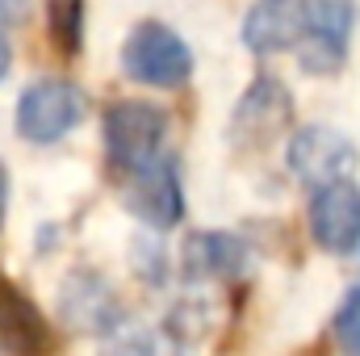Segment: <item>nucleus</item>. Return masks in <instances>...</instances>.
Masks as SVG:
<instances>
[{
  "instance_id": "f257e3e1",
  "label": "nucleus",
  "mask_w": 360,
  "mask_h": 356,
  "mask_svg": "<svg viewBox=\"0 0 360 356\" xmlns=\"http://www.w3.org/2000/svg\"><path fill=\"white\" fill-rule=\"evenodd\" d=\"M105 155L109 164L130 177L147 164H155L164 155V143H168V113L151 101H113L105 109Z\"/></svg>"
},
{
  "instance_id": "f03ea898",
  "label": "nucleus",
  "mask_w": 360,
  "mask_h": 356,
  "mask_svg": "<svg viewBox=\"0 0 360 356\" xmlns=\"http://www.w3.org/2000/svg\"><path fill=\"white\" fill-rule=\"evenodd\" d=\"M122 72L147 89H184L193 80V46L164 21H139L122 42Z\"/></svg>"
},
{
  "instance_id": "7ed1b4c3",
  "label": "nucleus",
  "mask_w": 360,
  "mask_h": 356,
  "mask_svg": "<svg viewBox=\"0 0 360 356\" xmlns=\"http://www.w3.org/2000/svg\"><path fill=\"white\" fill-rule=\"evenodd\" d=\"M293 117H297V105H293V92L285 89L276 76H256L248 92L239 96L235 113H231V126H226V139L235 151L252 155V151H264L272 147L281 134L293 130Z\"/></svg>"
},
{
  "instance_id": "20e7f679",
  "label": "nucleus",
  "mask_w": 360,
  "mask_h": 356,
  "mask_svg": "<svg viewBox=\"0 0 360 356\" xmlns=\"http://www.w3.org/2000/svg\"><path fill=\"white\" fill-rule=\"evenodd\" d=\"M84 117V96L72 80H34L30 89L17 96V134L25 143H59L68 139Z\"/></svg>"
},
{
  "instance_id": "39448f33",
  "label": "nucleus",
  "mask_w": 360,
  "mask_h": 356,
  "mask_svg": "<svg viewBox=\"0 0 360 356\" xmlns=\"http://www.w3.org/2000/svg\"><path fill=\"white\" fill-rule=\"evenodd\" d=\"M285 164H289V172H293L297 184L323 189L331 180L352 177L360 155H356V143L344 130H335V126H297L289 134Z\"/></svg>"
},
{
  "instance_id": "423d86ee",
  "label": "nucleus",
  "mask_w": 360,
  "mask_h": 356,
  "mask_svg": "<svg viewBox=\"0 0 360 356\" xmlns=\"http://www.w3.org/2000/svg\"><path fill=\"white\" fill-rule=\"evenodd\" d=\"M122 205L147 231H172V227H180L184 222V189H180L176 160L164 151L155 164L130 172L126 189H122Z\"/></svg>"
},
{
  "instance_id": "0eeeda50",
  "label": "nucleus",
  "mask_w": 360,
  "mask_h": 356,
  "mask_svg": "<svg viewBox=\"0 0 360 356\" xmlns=\"http://www.w3.org/2000/svg\"><path fill=\"white\" fill-rule=\"evenodd\" d=\"M310 239L327 256H356L360 252V184L352 177L331 180L323 189H310Z\"/></svg>"
},
{
  "instance_id": "6e6552de",
  "label": "nucleus",
  "mask_w": 360,
  "mask_h": 356,
  "mask_svg": "<svg viewBox=\"0 0 360 356\" xmlns=\"http://www.w3.org/2000/svg\"><path fill=\"white\" fill-rule=\"evenodd\" d=\"M306 8H310V30L302 38V68L310 76H335L348 63L356 0H306Z\"/></svg>"
},
{
  "instance_id": "1a4fd4ad",
  "label": "nucleus",
  "mask_w": 360,
  "mask_h": 356,
  "mask_svg": "<svg viewBox=\"0 0 360 356\" xmlns=\"http://www.w3.org/2000/svg\"><path fill=\"white\" fill-rule=\"evenodd\" d=\"M252 265V248L231 231H193L180 248V272L188 285L239 281Z\"/></svg>"
},
{
  "instance_id": "9d476101",
  "label": "nucleus",
  "mask_w": 360,
  "mask_h": 356,
  "mask_svg": "<svg viewBox=\"0 0 360 356\" xmlns=\"http://www.w3.org/2000/svg\"><path fill=\"white\" fill-rule=\"evenodd\" d=\"M306 30H310L306 0H256L243 17V46L252 55L297 51Z\"/></svg>"
},
{
  "instance_id": "9b49d317",
  "label": "nucleus",
  "mask_w": 360,
  "mask_h": 356,
  "mask_svg": "<svg viewBox=\"0 0 360 356\" xmlns=\"http://www.w3.org/2000/svg\"><path fill=\"white\" fill-rule=\"evenodd\" d=\"M63 314L76 323V327H89V331H113L122 327V306L113 298V289L92 276V272H76L63 289Z\"/></svg>"
},
{
  "instance_id": "f8f14e48",
  "label": "nucleus",
  "mask_w": 360,
  "mask_h": 356,
  "mask_svg": "<svg viewBox=\"0 0 360 356\" xmlns=\"http://www.w3.org/2000/svg\"><path fill=\"white\" fill-rule=\"evenodd\" d=\"M46 344V323L34 310V302L8 281L0 276V348L8 352H38Z\"/></svg>"
},
{
  "instance_id": "ddd939ff",
  "label": "nucleus",
  "mask_w": 360,
  "mask_h": 356,
  "mask_svg": "<svg viewBox=\"0 0 360 356\" xmlns=\"http://www.w3.org/2000/svg\"><path fill=\"white\" fill-rule=\"evenodd\" d=\"M51 38L63 55H80L84 46V0H46Z\"/></svg>"
},
{
  "instance_id": "4468645a",
  "label": "nucleus",
  "mask_w": 360,
  "mask_h": 356,
  "mask_svg": "<svg viewBox=\"0 0 360 356\" xmlns=\"http://www.w3.org/2000/svg\"><path fill=\"white\" fill-rule=\"evenodd\" d=\"M331 336H335V344H340L344 352L360 356V285H352V289L340 298V306H335V314H331Z\"/></svg>"
},
{
  "instance_id": "2eb2a0df",
  "label": "nucleus",
  "mask_w": 360,
  "mask_h": 356,
  "mask_svg": "<svg viewBox=\"0 0 360 356\" xmlns=\"http://www.w3.org/2000/svg\"><path fill=\"white\" fill-rule=\"evenodd\" d=\"M34 13V0H0V25H21Z\"/></svg>"
},
{
  "instance_id": "dca6fc26",
  "label": "nucleus",
  "mask_w": 360,
  "mask_h": 356,
  "mask_svg": "<svg viewBox=\"0 0 360 356\" xmlns=\"http://www.w3.org/2000/svg\"><path fill=\"white\" fill-rule=\"evenodd\" d=\"M4 210H8V172L0 164V227H4Z\"/></svg>"
},
{
  "instance_id": "f3484780",
  "label": "nucleus",
  "mask_w": 360,
  "mask_h": 356,
  "mask_svg": "<svg viewBox=\"0 0 360 356\" xmlns=\"http://www.w3.org/2000/svg\"><path fill=\"white\" fill-rule=\"evenodd\" d=\"M8 63H13V51H8V38L0 34V80L8 76Z\"/></svg>"
}]
</instances>
